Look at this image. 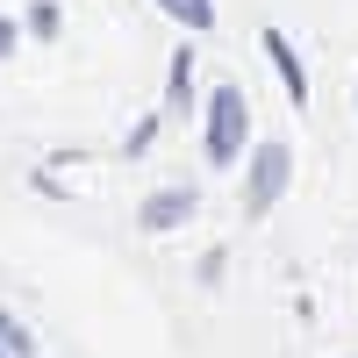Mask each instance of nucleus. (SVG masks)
<instances>
[{
    "instance_id": "nucleus-1",
    "label": "nucleus",
    "mask_w": 358,
    "mask_h": 358,
    "mask_svg": "<svg viewBox=\"0 0 358 358\" xmlns=\"http://www.w3.org/2000/svg\"><path fill=\"white\" fill-rule=\"evenodd\" d=\"M244 129H251V101H244L236 79H222L215 94H208V165H236L244 158Z\"/></svg>"
},
{
    "instance_id": "nucleus-2",
    "label": "nucleus",
    "mask_w": 358,
    "mask_h": 358,
    "mask_svg": "<svg viewBox=\"0 0 358 358\" xmlns=\"http://www.w3.org/2000/svg\"><path fill=\"white\" fill-rule=\"evenodd\" d=\"M287 179H294V151L287 143H258L251 151V179H244V215H273V201L287 194Z\"/></svg>"
},
{
    "instance_id": "nucleus-3",
    "label": "nucleus",
    "mask_w": 358,
    "mask_h": 358,
    "mask_svg": "<svg viewBox=\"0 0 358 358\" xmlns=\"http://www.w3.org/2000/svg\"><path fill=\"white\" fill-rule=\"evenodd\" d=\"M265 57H273V72H280V86H287V101L294 108H308V72H301V50L287 43V29H265Z\"/></svg>"
},
{
    "instance_id": "nucleus-4",
    "label": "nucleus",
    "mask_w": 358,
    "mask_h": 358,
    "mask_svg": "<svg viewBox=\"0 0 358 358\" xmlns=\"http://www.w3.org/2000/svg\"><path fill=\"white\" fill-rule=\"evenodd\" d=\"M194 208H201V194H194V187H165V194H151V201H143V215H136V222L158 236V229H179V222H194Z\"/></svg>"
},
{
    "instance_id": "nucleus-5",
    "label": "nucleus",
    "mask_w": 358,
    "mask_h": 358,
    "mask_svg": "<svg viewBox=\"0 0 358 358\" xmlns=\"http://www.w3.org/2000/svg\"><path fill=\"white\" fill-rule=\"evenodd\" d=\"M187 101H194V57L179 50V57H172V72H165V108L179 115V108H187Z\"/></svg>"
},
{
    "instance_id": "nucleus-6",
    "label": "nucleus",
    "mask_w": 358,
    "mask_h": 358,
    "mask_svg": "<svg viewBox=\"0 0 358 358\" xmlns=\"http://www.w3.org/2000/svg\"><path fill=\"white\" fill-rule=\"evenodd\" d=\"M158 8H165L172 22H187L194 36H201V29H215V0H158Z\"/></svg>"
},
{
    "instance_id": "nucleus-7",
    "label": "nucleus",
    "mask_w": 358,
    "mask_h": 358,
    "mask_svg": "<svg viewBox=\"0 0 358 358\" xmlns=\"http://www.w3.org/2000/svg\"><path fill=\"white\" fill-rule=\"evenodd\" d=\"M0 344H8L15 358H22V351H36V344H29V330H22V322H15L8 308H0Z\"/></svg>"
},
{
    "instance_id": "nucleus-8",
    "label": "nucleus",
    "mask_w": 358,
    "mask_h": 358,
    "mask_svg": "<svg viewBox=\"0 0 358 358\" xmlns=\"http://www.w3.org/2000/svg\"><path fill=\"white\" fill-rule=\"evenodd\" d=\"M29 29H36V36H57V8H50V0H36V8H29Z\"/></svg>"
},
{
    "instance_id": "nucleus-9",
    "label": "nucleus",
    "mask_w": 358,
    "mask_h": 358,
    "mask_svg": "<svg viewBox=\"0 0 358 358\" xmlns=\"http://www.w3.org/2000/svg\"><path fill=\"white\" fill-rule=\"evenodd\" d=\"M8 50H15V22L0 15V57H8Z\"/></svg>"
},
{
    "instance_id": "nucleus-10",
    "label": "nucleus",
    "mask_w": 358,
    "mask_h": 358,
    "mask_svg": "<svg viewBox=\"0 0 358 358\" xmlns=\"http://www.w3.org/2000/svg\"><path fill=\"white\" fill-rule=\"evenodd\" d=\"M0 358H8V344H0Z\"/></svg>"
}]
</instances>
